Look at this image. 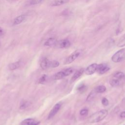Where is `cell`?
Returning a JSON list of instances; mask_svg holds the SVG:
<instances>
[{"label": "cell", "instance_id": "obj_9", "mask_svg": "<svg viewBox=\"0 0 125 125\" xmlns=\"http://www.w3.org/2000/svg\"><path fill=\"white\" fill-rule=\"evenodd\" d=\"M57 43V41L54 38H48L44 42V45L47 46H56Z\"/></svg>", "mask_w": 125, "mask_h": 125}, {"label": "cell", "instance_id": "obj_17", "mask_svg": "<svg viewBox=\"0 0 125 125\" xmlns=\"http://www.w3.org/2000/svg\"><path fill=\"white\" fill-rule=\"evenodd\" d=\"M124 77H125L124 73L120 71L116 72L113 75V78L120 80H121L122 79H123L124 78Z\"/></svg>", "mask_w": 125, "mask_h": 125}, {"label": "cell", "instance_id": "obj_25", "mask_svg": "<svg viewBox=\"0 0 125 125\" xmlns=\"http://www.w3.org/2000/svg\"><path fill=\"white\" fill-rule=\"evenodd\" d=\"M86 86L83 84L79 85L77 88V90L81 92H84L86 90Z\"/></svg>", "mask_w": 125, "mask_h": 125}, {"label": "cell", "instance_id": "obj_13", "mask_svg": "<svg viewBox=\"0 0 125 125\" xmlns=\"http://www.w3.org/2000/svg\"><path fill=\"white\" fill-rule=\"evenodd\" d=\"M21 65V61H18L9 64L8 68L10 70H14L18 68Z\"/></svg>", "mask_w": 125, "mask_h": 125}, {"label": "cell", "instance_id": "obj_4", "mask_svg": "<svg viewBox=\"0 0 125 125\" xmlns=\"http://www.w3.org/2000/svg\"><path fill=\"white\" fill-rule=\"evenodd\" d=\"M61 105L62 104L60 103H57L52 108V109L51 110V111H50L49 115L48 116V119H50L51 118H52L56 114V113L59 111V110H60L61 107Z\"/></svg>", "mask_w": 125, "mask_h": 125}, {"label": "cell", "instance_id": "obj_28", "mask_svg": "<svg viewBox=\"0 0 125 125\" xmlns=\"http://www.w3.org/2000/svg\"><path fill=\"white\" fill-rule=\"evenodd\" d=\"M102 104L104 106H107L109 104L108 100L106 98H103L102 99Z\"/></svg>", "mask_w": 125, "mask_h": 125}, {"label": "cell", "instance_id": "obj_6", "mask_svg": "<svg viewBox=\"0 0 125 125\" xmlns=\"http://www.w3.org/2000/svg\"><path fill=\"white\" fill-rule=\"evenodd\" d=\"M71 45L70 42L66 39L60 40L59 42H57V44L56 46H57L59 48H66L69 47Z\"/></svg>", "mask_w": 125, "mask_h": 125}, {"label": "cell", "instance_id": "obj_24", "mask_svg": "<svg viewBox=\"0 0 125 125\" xmlns=\"http://www.w3.org/2000/svg\"><path fill=\"white\" fill-rule=\"evenodd\" d=\"M44 0H30L29 3L30 5H36L42 3Z\"/></svg>", "mask_w": 125, "mask_h": 125}, {"label": "cell", "instance_id": "obj_18", "mask_svg": "<svg viewBox=\"0 0 125 125\" xmlns=\"http://www.w3.org/2000/svg\"><path fill=\"white\" fill-rule=\"evenodd\" d=\"M106 90V87L104 85H99L95 89V91L96 93H101L105 92Z\"/></svg>", "mask_w": 125, "mask_h": 125}, {"label": "cell", "instance_id": "obj_10", "mask_svg": "<svg viewBox=\"0 0 125 125\" xmlns=\"http://www.w3.org/2000/svg\"><path fill=\"white\" fill-rule=\"evenodd\" d=\"M49 63H50V61H49V60L47 58H44L41 61L40 66L42 69L45 70L47 68L49 67Z\"/></svg>", "mask_w": 125, "mask_h": 125}, {"label": "cell", "instance_id": "obj_21", "mask_svg": "<svg viewBox=\"0 0 125 125\" xmlns=\"http://www.w3.org/2000/svg\"><path fill=\"white\" fill-rule=\"evenodd\" d=\"M64 72V74L65 75V76H67L69 75H70L73 71V69L72 68L70 67V68H68L67 69H65L63 70H62Z\"/></svg>", "mask_w": 125, "mask_h": 125}, {"label": "cell", "instance_id": "obj_5", "mask_svg": "<svg viewBox=\"0 0 125 125\" xmlns=\"http://www.w3.org/2000/svg\"><path fill=\"white\" fill-rule=\"evenodd\" d=\"M97 65L98 64L96 63H92L88 65L85 69V73L88 75L94 74L97 71Z\"/></svg>", "mask_w": 125, "mask_h": 125}, {"label": "cell", "instance_id": "obj_27", "mask_svg": "<svg viewBox=\"0 0 125 125\" xmlns=\"http://www.w3.org/2000/svg\"><path fill=\"white\" fill-rule=\"evenodd\" d=\"M88 110L87 109H86V108H83V109H82L80 111V114L82 116H84V115H87L88 114Z\"/></svg>", "mask_w": 125, "mask_h": 125}, {"label": "cell", "instance_id": "obj_11", "mask_svg": "<svg viewBox=\"0 0 125 125\" xmlns=\"http://www.w3.org/2000/svg\"><path fill=\"white\" fill-rule=\"evenodd\" d=\"M69 0H53L50 3L51 6H57L67 3Z\"/></svg>", "mask_w": 125, "mask_h": 125}, {"label": "cell", "instance_id": "obj_7", "mask_svg": "<svg viewBox=\"0 0 125 125\" xmlns=\"http://www.w3.org/2000/svg\"><path fill=\"white\" fill-rule=\"evenodd\" d=\"M109 69L110 68L106 64L101 63L98 64L96 71H97L100 74H103L107 72Z\"/></svg>", "mask_w": 125, "mask_h": 125}, {"label": "cell", "instance_id": "obj_29", "mask_svg": "<svg viewBox=\"0 0 125 125\" xmlns=\"http://www.w3.org/2000/svg\"><path fill=\"white\" fill-rule=\"evenodd\" d=\"M4 33V30L1 27H0V36H2Z\"/></svg>", "mask_w": 125, "mask_h": 125}, {"label": "cell", "instance_id": "obj_1", "mask_svg": "<svg viewBox=\"0 0 125 125\" xmlns=\"http://www.w3.org/2000/svg\"><path fill=\"white\" fill-rule=\"evenodd\" d=\"M108 111L106 109H102L92 114L89 118V121L91 123H98L103 120L107 115Z\"/></svg>", "mask_w": 125, "mask_h": 125}, {"label": "cell", "instance_id": "obj_20", "mask_svg": "<svg viewBox=\"0 0 125 125\" xmlns=\"http://www.w3.org/2000/svg\"><path fill=\"white\" fill-rule=\"evenodd\" d=\"M30 105V103L27 101H22L20 105V109H23L27 107Z\"/></svg>", "mask_w": 125, "mask_h": 125}, {"label": "cell", "instance_id": "obj_15", "mask_svg": "<svg viewBox=\"0 0 125 125\" xmlns=\"http://www.w3.org/2000/svg\"><path fill=\"white\" fill-rule=\"evenodd\" d=\"M109 83H110V85H111L112 86H113V87H117V86H118L120 85L121 84L120 80L115 79V78H113V79H111V80L110 81V82H109Z\"/></svg>", "mask_w": 125, "mask_h": 125}, {"label": "cell", "instance_id": "obj_8", "mask_svg": "<svg viewBox=\"0 0 125 125\" xmlns=\"http://www.w3.org/2000/svg\"><path fill=\"white\" fill-rule=\"evenodd\" d=\"M84 70L83 68H80L79 69L77 70L74 73V74H73V75L72 76V77H71L70 80V83H73L76 80H77L78 78H79L83 74V72H84Z\"/></svg>", "mask_w": 125, "mask_h": 125}, {"label": "cell", "instance_id": "obj_22", "mask_svg": "<svg viewBox=\"0 0 125 125\" xmlns=\"http://www.w3.org/2000/svg\"><path fill=\"white\" fill-rule=\"evenodd\" d=\"M96 92L95 91V90L94 91H91L90 92V93H89V94L88 95V97H87V98L86 99V100L87 101H90L91 100L93 99L94 98L95 95H96Z\"/></svg>", "mask_w": 125, "mask_h": 125}, {"label": "cell", "instance_id": "obj_3", "mask_svg": "<svg viewBox=\"0 0 125 125\" xmlns=\"http://www.w3.org/2000/svg\"><path fill=\"white\" fill-rule=\"evenodd\" d=\"M81 52L80 50H76L70 54L65 60L64 64H68L74 62L80 55Z\"/></svg>", "mask_w": 125, "mask_h": 125}, {"label": "cell", "instance_id": "obj_19", "mask_svg": "<svg viewBox=\"0 0 125 125\" xmlns=\"http://www.w3.org/2000/svg\"><path fill=\"white\" fill-rule=\"evenodd\" d=\"M60 65V63L57 61H50L49 63V67L55 68L58 67Z\"/></svg>", "mask_w": 125, "mask_h": 125}, {"label": "cell", "instance_id": "obj_16", "mask_svg": "<svg viewBox=\"0 0 125 125\" xmlns=\"http://www.w3.org/2000/svg\"><path fill=\"white\" fill-rule=\"evenodd\" d=\"M35 121L34 119L32 118H27L23 120L21 123L20 125H31Z\"/></svg>", "mask_w": 125, "mask_h": 125}, {"label": "cell", "instance_id": "obj_31", "mask_svg": "<svg viewBox=\"0 0 125 125\" xmlns=\"http://www.w3.org/2000/svg\"><path fill=\"white\" fill-rule=\"evenodd\" d=\"M40 124V122H34L33 123H32L31 125H38Z\"/></svg>", "mask_w": 125, "mask_h": 125}, {"label": "cell", "instance_id": "obj_12", "mask_svg": "<svg viewBox=\"0 0 125 125\" xmlns=\"http://www.w3.org/2000/svg\"><path fill=\"white\" fill-rule=\"evenodd\" d=\"M26 17L25 15H21L17 17L16 18L14 19L13 21V24L14 25H18L21 22H22L25 19Z\"/></svg>", "mask_w": 125, "mask_h": 125}, {"label": "cell", "instance_id": "obj_30", "mask_svg": "<svg viewBox=\"0 0 125 125\" xmlns=\"http://www.w3.org/2000/svg\"><path fill=\"white\" fill-rule=\"evenodd\" d=\"M120 117L121 118H124L125 117V112L124 111H122L120 114Z\"/></svg>", "mask_w": 125, "mask_h": 125}, {"label": "cell", "instance_id": "obj_2", "mask_svg": "<svg viewBox=\"0 0 125 125\" xmlns=\"http://www.w3.org/2000/svg\"><path fill=\"white\" fill-rule=\"evenodd\" d=\"M125 58V48H122L115 53L111 57V60L114 62H119L122 61Z\"/></svg>", "mask_w": 125, "mask_h": 125}, {"label": "cell", "instance_id": "obj_14", "mask_svg": "<svg viewBox=\"0 0 125 125\" xmlns=\"http://www.w3.org/2000/svg\"><path fill=\"white\" fill-rule=\"evenodd\" d=\"M65 76L64 74V72L63 71H61L57 73H56L54 76H53V79L55 80H61L65 77Z\"/></svg>", "mask_w": 125, "mask_h": 125}, {"label": "cell", "instance_id": "obj_23", "mask_svg": "<svg viewBox=\"0 0 125 125\" xmlns=\"http://www.w3.org/2000/svg\"><path fill=\"white\" fill-rule=\"evenodd\" d=\"M47 78V75L45 74H43L42 76V77L39 80V83L41 84L43 83L46 81Z\"/></svg>", "mask_w": 125, "mask_h": 125}, {"label": "cell", "instance_id": "obj_26", "mask_svg": "<svg viewBox=\"0 0 125 125\" xmlns=\"http://www.w3.org/2000/svg\"><path fill=\"white\" fill-rule=\"evenodd\" d=\"M117 45L119 47L124 46L125 45V37H124V36H123V37L121 38V39L120 40V41L119 42V43H118Z\"/></svg>", "mask_w": 125, "mask_h": 125}]
</instances>
